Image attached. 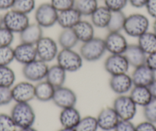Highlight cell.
Masks as SVG:
<instances>
[{
	"mask_svg": "<svg viewBox=\"0 0 156 131\" xmlns=\"http://www.w3.org/2000/svg\"><path fill=\"white\" fill-rule=\"evenodd\" d=\"M129 67L124 55H110L104 61L105 71L111 76L127 73Z\"/></svg>",
	"mask_w": 156,
	"mask_h": 131,
	"instance_id": "13",
	"label": "cell"
},
{
	"mask_svg": "<svg viewBox=\"0 0 156 131\" xmlns=\"http://www.w3.org/2000/svg\"><path fill=\"white\" fill-rule=\"evenodd\" d=\"M10 115L20 129L31 127L35 122V112L29 103H16L12 108Z\"/></svg>",
	"mask_w": 156,
	"mask_h": 131,
	"instance_id": "1",
	"label": "cell"
},
{
	"mask_svg": "<svg viewBox=\"0 0 156 131\" xmlns=\"http://www.w3.org/2000/svg\"><path fill=\"white\" fill-rule=\"evenodd\" d=\"M79 42L73 28H64L58 36V43L61 49H73Z\"/></svg>",
	"mask_w": 156,
	"mask_h": 131,
	"instance_id": "27",
	"label": "cell"
},
{
	"mask_svg": "<svg viewBox=\"0 0 156 131\" xmlns=\"http://www.w3.org/2000/svg\"><path fill=\"white\" fill-rule=\"evenodd\" d=\"M112 11L106 6H98L90 16V22L95 28H106L110 19Z\"/></svg>",
	"mask_w": 156,
	"mask_h": 131,
	"instance_id": "25",
	"label": "cell"
},
{
	"mask_svg": "<svg viewBox=\"0 0 156 131\" xmlns=\"http://www.w3.org/2000/svg\"><path fill=\"white\" fill-rule=\"evenodd\" d=\"M149 89L151 91V94H152L153 97L156 98V78L154 79V81H153L152 84L149 86Z\"/></svg>",
	"mask_w": 156,
	"mask_h": 131,
	"instance_id": "47",
	"label": "cell"
},
{
	"mask_svg": "<svg viewBox=\"0 0 156 131\" xmlns=\"http://www.w3.org/2000/svg\"><path fill=\"white\" fill-rule=\"evenodd\" d=\"M82 19V16L76 9L73 8L58 13L57 23L64 28H73Z\"/></svg>",
	"mask_w": 156,
	"mask_h": 131,
	"instance_id": "19",
	"label": "cell"
},
{
	"mask_svg": "<svg viewBox=\"0 0 156 131\" xmlns=\"http://www.w3.org/2000/svg\"><path fill=\"white\" fill-rule=\"evenodd\" d=\"M104 42L106 52L110 55H123L129 45L126 38L121 32H108Z\"/></svg>",
	"mask_w": 156,
	"mask_h": 131,
	"instance_id": "12",
	"label": "cell"
},
{
	"mask_svg": "<svg viewBox=\"0 0 156 131\" xmlns=\"http://www.w3.org/2000/svg\"><path fill=\"white\" fill-rule=\"evenodd\" d=\"M58 12L50 2H44L35 9V22L41 28H47L54 26L58 22Z\"/></svg>",
	"mask_w": 156,
	"mask_h": 131,
	"instance_id": "5",
	"label": "cell"
},
{
	"mask_svg": "<svg viewBox=\"0 0 156 131\" xmlns=\"http://www.w3.org/2000/svg\"><path fill=\"white\" fill-rule=\"evenodd\" d=\"M15 60L20 64H28L37 58L35 45L21 42L14 49Z\"/></svg>",
	"mask_w": 156,
	"mask_h": 131,
	"instance_id": "17",
	"label": "cell"
},
{
	"mask_svg": "<svg viewBox=\"0 0 156 131\" xmlns=\"http://www.w3.org/2000/svg\"><path fill=\"white\" fill-rule=\"evenodd\" d=\"M104 5L110 11H122L129 4V0H103Z\"/></svg>",
	"mask_w": 156,
	"mask_h": 131,
	"instance_id": "38",
	"label": "cell"
},
{
	"mask_svg": "<svg viewBox=\"0 0 156 131\" xmlns=\"http://www.w3.org/2000/svg\"><path fill=\"white\" fill-rule=\"evenodd\" d=\"M148 0H129V3L136 9H142L145 6Z\"/></svg>",
	"mask_w": 156,
	"mask_h": 131,
	"instance_id": "46",
	"label": "cell"
},
{
	"mask_svg": "<svg viewBox=\"0 0 156 131\" xmlns=\"http://www.w3.org/2000/svg\"><path fill=\"white\" fill-rule=\"evenodd\" d=\"M18 126L11 115L0 114V131H17Z\"/></svg>",
	"mask_w": 156,
	"mask_h": 131,
	"instance_id": "35",
	"label": "cell"
},
{
	"mask_svg": "<svg viewBox=\"0 0 156 131\" xmlns=\"http://www.w3.org/2000/svg\"><path fill=\"white\" fill-rule=\"evenodd\" d=\"M48 68L49 66L47 62L37 58L23 65L22 74L27 81L30 82H39L45 79Z\"/></svg>",
	"mask_w": 156,
	"mask_h": 131,
	"instance_id": "6",
	"label": "cell"
},
{
	"mask_svg": "<svg viewBox=\"0 0 156 131\" xmlns=\"http://www.w3.org/2000/svg\"><path fill=\"white\" fill-rule=\"evenodd\" d=\"M16 0H0V10L9 11L12 9Z\"/></svg>",
	"mask_w": 156,
	"mask_h": 131,
	"instance_id": "44",
	"label": "cell"
},
{
	"mask_svg": "<svg viewBox=\"0 0 156 131\" xmlns=\"http://www.w3.org/2000/svg\"><path fill=\"white\" fill-rule=\"evenodd\" d=\"M81 119L80 112L75 107L62 109L59 115V121L62 127L73 129Z\"/></svg>",
	"mask_w": 156,
	"mask_h": 131,
	"instance_id": "21",
	"label": "cell"
},
{
	"mask_svg": "<svg viewBox=\"0 0 156 131\" xmlns=\"http://www.w3.org/2000/svg\"><path fill=\"white\" fill-rule=\"evenodd\" d=\"M145 64L154 72H156V52L147 55L146 63Z\"/></svg>",
	"mask_w": 156,
	"mask_h": 131,
	"instance_id": "45",
	"label": "cell"
},
{
	"mask_svg": "<svg viewBox=\"0 0 156 131\" xmlns=\"http://www.w3.org/2000/svg\"><path fill=\"white\" fill-rule=\"evenodd\" d=\"M155 73L146 64L135 67L131 75L133 85L149 87L156 78Z\"/></svg>",
	"mask_w": 156,
	"mask_h": 131,
	"instance_id": "15",
	"label": "cell"
},
{
	"mask_svg": "<svg viewBox=\"0 0 156 131\" xmlns=\"http://www.w3.org/2000/svg\"><path fill=\"white\" fill-rule=\"evenodd\" d=\"M14 60V49L11 46H0V66H9Z\"/></svg>",
	"mask_w": 156,
	"mask_h": 131,
	"instance_id": "34",
	"label": "cell"
},
{
	"mask_svg": "<svg viewBox=\"0 0 156 131\" xmlns=\"http://www.w3.org/2000/svg\"><path fill=\"white\" fill-rule=\"evenodd\" d=\"M36 8L35 0H16L12 9L28 15Z\"/></svg>",
	"mask_w": 156,
	"mask_h": 131,
	"instance_id": "33",
	"label": "cell"
},
{
	"mask_svg": "<svg viewBox=\"0 0 156 131\" xmlns=\"http://www.w3.org/2000/svg\"><path fill=\"white\" fill-rule=\"evenodd\" d=\"M129 97L137 106L142 107L146 106L153 98L149 87L145 86H133Z\"/></svg>",
	"mask_w": 156,
	"mask_h": 131,
	"instance_id": "22",
	"label": "cell"
},
{
	"mask_svg": "<svg viewBox=\"0 0 156 131\" xmlns=\"http://www.w3.org/2000/svg\"><path fill=\"white\" fill-rule=\"evenodd\" d=\"M98 6V0H75L74 8L82 16H90Z\"/></svg>",
	"mask_w": 156,
	"mask_h": 131,
	"instance_id": "30",
	"label": "cell"
},
{
	"mask_svg": "<svg viewBox=\"0 0 156 131\" xmlns=\"http://www.w3.org/2000/svg\"><path fill=\"white\" fill-rule=\"evenodd\" d=\"M16 81V74L9 66H0V86L12 87Z\"/></svg>",
	"mask_w": 156,
	"mask_h": 131,
	"instance_id": "32",
	"label": "cell"
},
{
	"mask_svg": "<svg viewBox=\"0 0 156 131\" xmlns=\"http://www.w3.org/2000/svg\"><path fill=\"white\" fill-rule=\"evenodd\" d=\"M149 20L145 15L133 13L126 16L123 31L130 37L139 38L148 31Z\"/></svg>",
	"mask_w": 156,
	"mask_h": 131,
	"instance_id": "3",
	"label": "cell"
},
{
	"mask_svg": "<svg viewBox=\"0 0 156 131\" xmlns=\"http://www.w3.org/2000/svg\"><path fill=\"white\" fill-rule=\"evenodd\" d=\"M20 131H37V129L33 128L32 126L31 127H27V128H24V129H20Z\"/></svg>",
	"mask_w": 156,
	"mask_h": 131,
	"instance_id": "48",
	"label": "cell"
},
{
	"mask_svg": "<svg viewBox=\"0 0 156 131\" xmlns=\"http://www.w3.org/2000/svg\"><path fill=\"white\" fill-rule=\"evenodd\" d=\"M97 120L99 128L103 131H111L115 129L120 119L112 107H106L99 113Z\"/></svg>",
	"mask_w": 156,
	"mask_h": 131,
	"instance_id": "14",
	"label": "cell"
},
{
	"mask_svg": "<svg viewBox=\"0 0 156 131\" xmlns=\"http://www.w3.org/2000/svg\"><path fill=\"white\" fill-rule=\"evenodd\" d=\"M14 34L5 26L0 28V46H11L14 42Z\"/></svg>",
	"mask_w": 156,
	"mask_h": 131,
	"instance_id": "37",
	"label": "cell"
},
{
	"mask_svg": "<svg viewBox=\"0 0 156 131\" xmlns=\"http://www.w3.org/2000/svg\"><path fill=\"white\" fill-rule=\"evenodd\" d=\"M66 79H67V71L59 64H56L49 67L45 80L55 88L64 86Z\"/></svg>",
	"mask_w": 156,
	"mask_h": 131,
	"instance_id": "24",
	"label": "cell"
},
{
	"mask_svg": "<svg viewBox=\"0 0 156 131\" xmlns=\"http://www.w3.org/2000/svg\"><path fill=\"white\" fill-rule=\"evenodd\" d=\"M94 28L95 27L93 25L91 22L81 19L73 27V30L79 42L84 43L95 37L94 36V34H95Z\"/></svg>",
	"mask_w": 156,
	"mask_h": 131,
	"instance_id": "23",
	"label": "cell"
},
{
	"mask_svg": "<svg viewBox=\"0 0 156 131\" xmlns=\"http://www.w3.org/2000/svg\"><path fill=\"white\" fill-rule=\"evenodd\" d=\"M2 26H3V16L0 14V28Z\"/></svg>",
	"mask_w": 156,
	"mask_h": 131,
	"instance_id": "49",
	"label": "cell"
},
{
	"mask_svg": "<svg viewBox=\"0 0 156 131\" xmlns=\"http://www.w3.org/2000/svg\"><path fill=\"white\" fill-rule=\"evenodd\" d=\"M56 59L58 64L67 72H76L80 70L84 61L80 52L78 53L73 49H64L59 51Z\"/></svg>",
	"mask_w": 156,
	"mask_h": 131,
	"instance_id": "4",
	"label": "cell"
},
{
	"mask_svg": "<svg viewBox=\"0 0 156 131\" xmlns=\"http://www.w3.org/2000/svg\"><path fill=\"white\" fill-rule=\"evenodd\" d=\"M43 36V28L36 22L30 23L22 32L19 33L21 42L31 45H36Z\"/></svg>",
	"mask_w": 156,
	"mask_h": 131,
	"instance_id": "20",
	"label": "cell"
},
{
	"mask_svg": "<svg viewBox=\"0 0 156 131\" xmlns=\"http://www.w3.org/2000/svg\"><path fill=\"white\" fill-rule=\"evenodd\" d=\"M13 100L11 87L0 86V106H5Z\"/></svg>",
	"mask_w": 156,
	"mask_h": 131,
	"instance_id": "40",
	"label": "cell"
},
{
	"mask_svg": "<svg viewBox=\"0 0 156 131\" xmlns=\"http://www.w3.org/2000/svg\"><path fill=\"white\" fill-rule=\"evenodd\" d=\"M153 32H154L156 35V19H154V23H153Z\"/></svg>",
	"mask_w": 156,
	"mask_h": 131,
	"instance_id": "51",
	"label": "cell"
},
{
	"mask_svg": "<svg viewBox=\"0 0 156 131\" xmlns=\"http://www.w3.org/2000/svg\"><path fill=\"white\" fill-rule=\"evenodd\" d=\"M37 58L49 63L56 59L59 52L58 43L52 38L43 36L35 45Z\"/></svg>",
	"mask_w": 156,
	"mask_h": 131,
	"instance_id": "8",
	"label": "cell"
},
{
	"mask_svg": "<svg viewBox=\"0 0 156 131\" xmlns=\"http://www.w3.org/2000/svg\"><path fill=\"white\" fill-rule=\"evenodd\" d=\"M112 107L120 120H132L137 112V105L133 102L129 95H119L114 100Z\"/></svg>",
	"mask_w": 156,
	"mask_h": 131,
	"instance_id": "7",
	"label": "cell"
},
{
	"mask_svg": "<svg viewBox=\"0 0 156 131\" xmlns=\"http://www.w3.org/2000/svg\"><path fill=\"white\" fill-rule=\"evenodd\" d=\"M143 115L145 120L156 123V98L152 100L143 107Z\"/></svg>",
	"mask_w": 156,
	"mask_h": 131,
	"instance_id": "36",
	"label": "cell"
},
{
	"mask_svg": "<svg viewBox=\"0 0 156 131\" xmlns=\"http://www.w3.org/2000/svg\"><path fill=\"white\" fill-rule=\"evenodd\" d=\"M145 7L148 14L156 19V0H148Z\"/></svg>",
	"mask_w": 156,
	"mask_h": 131,
	"instance_id": "43",
	"label": "cell"
},
{
	"mask_svg": "<svg viewBox=\"0 0 156 131\" xmlns=\"http://www.w3.org/2000/svg\"><path fill=\"white\" fill-rule=\"evenodd\" d=\"M30 24L28 15L10 9L3 16V26L13 33H21Z\"/></svg>",
	"mask_w": 156,
	"mask_h": 131,
	"instance_id": "9",
	"label": "cell"
},
{
	"mask_svg": "<svg viewBox=\"0 0 156 131\" xmlns=\"http://www.w3.org/2000/svg\"><path fill=\"white\" fill-rule=\"evenodd\" d=\"M126 16L123 11L112 12L106 29L109 32H121L123 31Z\"/></svg>",
	"mask_w": 156,
	"mask_h": 131,
	"instance_id": "29",
	"label": "cell"
},
{
	"mask_svg": "<svg viewBox=\"0 0 156 131\" xmlns=\"http://www.w3.org/2000/svg\"><path fill=\"white\" fill-rule=\"evenodd\" d=\"M114 131H136V126L131 120H120Z\"/></svg>",
	"mask_w": 156,
	"mask_h": 131,
	"instance_id": "41",
	"label": "cell"
},
{
	"mask_svg": "<svg viewBox=\"0 0 156 131\" xmlns=\"http://www.w3.org/2000/svg\"><path fill=\"white\" fill-rule=\"evenodd\" d=\"M106 52L104 39L94 37L84 42L80 49V54L84 61L94 62L101 59Z\"/></svg>",
	"mask_w": 156,
	"mask_h": 131,
	"instance_id": "2",
	"label": "cell"
},
{
	"mask_svg": "<svg viewBox=\"0 0 156 131\" xmlns=\"http://www.w3.org/2000/svg\"><path fill=\"white\" fill-rule=\"evenodd\" d=\"M136 131H156V126L154 123L145 120L136 126Z\"/></svg>",
	"mask_w": 156,
	"mask_h": 131,
	"instance_id": "42",
	"label": "cell"
},
{
	"mask_svg": "<svg viewBox=\"0 0 156 131\" xmlns=\"http://www.w3.org/2000/svg\"><path fill=\"white\" fill-rule=\"evenodd\" d=\"M55 91V87L46 80L37 82V84L34 85L35 98L41 102L52 100Z\"/></svg>",
	"mask_w": 156,
	"mask_h": 131,
	"instance_id": "26",
	"label": "cell"
},
{
	"mask_svg": "<svg viewBox=\"0 0 156 131\" xmlns=\"http://www.w3.org/2000/svg\"><path fill=\"white\" fill-rule=\"evenodd\" d=\"M99 129L97 117L86 116L81 117L79 123L73 128V131H97Z\"/></svg>",
	"mask_w": 156,
	"mask_h": 131,
	"instance_id": "31",
	"label": "cell"
},
{
	"mask_svg": "<svg viewBox=\"0 0 156 131\" xmlns=\"http://www.w3.org/2000/svg\"><path fill=\"white\" fill-rule=\"evenodd\" d=\"M123 55L129 65L134 68L146 63L147 55L142 50L138 44H129Z\"/></svg>",
	"mask_w": 156,
	"mask_h": 131,
	"instance_id": "18",
	"label": "cell"
},
{
	"mask_svg": "<svg viewBox=\"0 0 156 131\" xmlns=\"http://www.w3.org/2000/svg\"><path fill=\"white\" fill-rule=\"evenodd\" d=\"M50 3L59 13L73 8L75 0H51Z\"/></svg>",
	"mask_w": 156,
	"mask_h": 131,
	"instance_id": "39",
	"label": "cell"
},
{
	"mask_svg": "<svg viewBox=\"0 0 156 131\" xmlns=\"http://www.w3.org/2000/svg\"><path fill=\"white\" fill-rule=\"evenodd\" d=\"M58 131H73V129H69V128L62 127L61 129H58Z\"/></svg>",
	"mask_w": 156,
	"mask_h": 131,
	"instance_id": "50",
	"label": "cell"
},
{
	"mask_svg": "<svg viewBox=\"0 0 156 131\" xmlns=\"http://www.w3.org/2000/svg\"><path fill=\"white\" fill-rule=\"evenodd\" d=\"M138 45L147 55L156 52V35L153 31H146L138 38Z\"/></svg>",
	"mask_w": 156,
	"mask_h": 131,
	"instance_id": "28",
	"label": "cell"
},
{
	"mask_svg": "<svg viewBox=\"0 0 156 131\" xmlns=\"http://www.w3.org/2000/svg\"><path fill=\"white\" fill-rule=\"evenodd\" d=\"M13 100L16 103H29L35 98L34 85L30 81H21L11 87Z\"/></svg>",
	"mask_w": 156,
	"mask_h": 131,
	"instance_id": "10",
	"label": "cell"
},
{
	"mask_svg": "<svg viewBox=\"0 0 156 131\" xmlns=\"http://www.w3.org/2000/svg\"><path fill=\"white\" fill-rule=\"evenodd\" d=\"M52 101L61 109L75 107L77 97L74 91L65 86L56 87L54 93Z\"/></svg>",
	"mask_w": 156,
	"mask_h": 131,
	"instance_id": "11",
	"label": "cell"
},
{
	"mask_svg": "<svg viewBox=\"0 0 156 131\" xmlns=\"http://www.w3.org/2000/svg\"><path fill=\"white\" fill-rule=\"evenodd\" d=\"M109 84L110 89L118 95H122L130 92L134 86L131 75H129L127 73L111 76Z\"/></svg>",
	"mask_w": 156,
	"mask_h": 131,
	"instance_id": "16",
	"label": "cell"
}]
</instances>
